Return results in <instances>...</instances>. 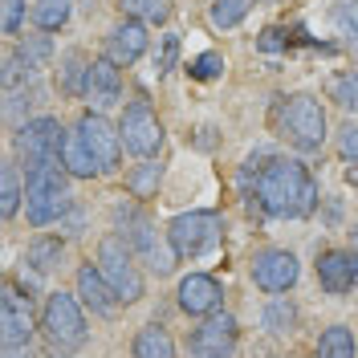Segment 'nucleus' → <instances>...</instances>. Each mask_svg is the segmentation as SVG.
<instances>
[{"instance_id":"nucleus-1","label":"nucleus","mask_w":358,"mask_h":358,"mask_svg":"<svg viewBox=\"0 0 358 358\" xmlns=\"http://www.w3.org/2000/svg\"><path fill=\"white\" fill-rule=\"evenodd\" d=\"M248 176H257V208L281 220H301L317 208V187H313L306 163L297 159H265V167L248 163Z\"/></svg>"},{"instance_id":"nucleus-2","label":"nucleus","mask_w":358,"mask_h":358,"mask_svg":"<svg viewBox=\"0 0 358 358\" xmlns=\"http://www.w3.org/2000/svg\"><path fill=\"white\" fill-rule=\"evenodd\" d=\"M41 334L53 350H78L86 342V317H82L78 297H69V293H49L45 297Z\"/></svg>"},{"instance_id":"nucleus-3","label":"nucleus","mask_w":358,"mask_h":358,"mask_svg":"<svg viewBox=\"0 0 358 358\" xmlns=\"http://www.w3.org/2000/svg\"><path fill=\"white\" fill-rule=\"evenodd\" d=\"M281 131L289 134L293 147L317 151L322 138H326V114H322V102L310 98V94H293L289 102L281 106Z\"/></svg>"},{"instance_id":"nucleus-4","label":"nucleus","mask_w":358,"mask_h":358,"mask_svg":"<svg viewBox=\"0 0 358 358\" xmlns=\"http://www.w3.org/2000/svg\"><path fill=\"white\" fill-rule=\"evenodd\" d=\"M167 236L179 248V257H203L220 245V216L216 212H183L171 220Z\"/></svg>"},{"instance_id":"nucleus-5","label":"nucleus","mask_w":358,"mask_h":358,"mask_svg":"<svg viewBox=\"0 0 358 358\" xmlns=\"http://www.w3.org/2000/svg\"><path fill=\"white\" fill-rule=\"evenodd\" d=\"M98 268L106 273V281L118 289V297H122L127 306L143 297V277H138L131 252H127V245H122L118 236H106V241H102V248H98Z\"/></svg>"},{"instance_id":"nucleus-6","label":"nucleus","mask_w":358,"mask_h":358,"mask_svg":"<svg viewBox=\"0 0 358 358\" xmlns=\"http://www.w3.org/2000/svg\"><path fill=\"white\" fill-rule=\"evenodd\" d=\"M17 147H21L24 163H62V147H66V131L57 118H33L24 122L17 134Z\"/></svg>"},{"instance_id":"nucleus-7","label":"nucleus","mask_w":358,"mask_h":358,"mask_svg":"<svg viewBox=\"0 0 358 358\" xmlns=\"http://www.w3.org/2000/svg\"><path fill=\"white\" fill-rule=\"evenodd\" d=\"M122 143H127L131 155H143V159L159 155V147H163V127H159V118L151 114L147 98H134L131 106H127V114H122Z\"/></svg>"},{"instance_id":"nucleus-8","label":"nucleus","mask_w":358,"mask_h":358,"mask_svg":"<svg viewBox=\"0 0 358 358\" xmlns=\"http://www.w3.org/2000/svg\"><path fill=\"white\" fill-rule=\"evenodd\" d=\"M29 338H33V306L13 285H4V297H0V346L21 350V346H29Z\"/></svg>"},{"instance_id":"nucleus-9","label":"nucleus","mask_w":358,"mask_h":358,"mask_svg":"<svg viewBox=\"0 0 358 358\" xmlns=\"http://www.w3.org/2000/svg\"><path fill=\"white\" fill-rule=\"evenodd\" d=\"M78 134H82V143L90 147V155L98 159L102 171L118 167V155H122V127H110L102 114H82Z\"/></svg>"},{"instance_id":"nucleus-10","label":"nucleus","mask_w":358,"mask_h":358,"mask_svg":"<svg viewBox=\"0 0 358 358\" xmlns=\"http://www.w3.org/2000/svg\"><path fill=\"white\" fill-rule=\"evenodd\" d=\"M127 236H131V245L138 248V257L155 268V273H171V268H176L179 248L171 245V236L163 241L155 228L143 220V216H131V220H127Z\"/></svg>"},{"instance_id":"nucleus-11","label":"nucleus","mask_w":358,"mask_h":358,"mask_svg":"<svg viewBox=\"0 0 358 358\" xmlns=\"http://www.w3.org/2000/svg\"><path fill=\"white\" fill-rule=\"evenodd\" d=\"M252 281L261 285L265 293H285L297 281V257L285 252V248H268L257 257V265H252Z\"/></svg>"},{"instance_id":"nucleus-12","label":"nucleus","mask_w":358,"mask_h":358,"mask_svg":"<svg viewBox=\"0 0 358 358\" xmlns=\"http://www.w3.org/2000/svg\"><path fill=\"white\" fill-rule=\"evenodd\" d=\"M78 297H82L90 310L98 313V317H114V313H118V306H122L118 289L106 281V273H102V268H94V265L78 268Z\"/></svg>"},{"instance_id":"nucleus-13","label":"nucleus","mask_w":358,"mask_h":358,"mask_svg":"<svg viewBox=\"0 0 358 358\" xmlns=\"http://www.w3.org/2000/svg\"><path fill=\"white\" fill-rule=\"evenodd\" d=\"M192 350L203 358H224L236 350V322L228 313H212L200 330L192 334Z\"/></svg>"},{"instance_id":"nucleus-14","label":"nucleus","mask_w":358,"mask_h":358,"mask_svg":"<svg viewBox=\"0 0 358 358\" xmlns=\"http://www.w3.org/2000/svg\"><path fill=\"white\" fill-rule=\"evenodd\" d=\"M317 281L326 293H350L358 285V257L346 248H330L317 257Z\"/></svg>"},{"instance_id":"nucleus-15","label":"nucleus","mask_w":358,"mask_h":358,"mask_svg":"<svg viewBox=\"0 0 358 358\" xmlns=\"http://www.w3.org/2000/svg\"><path fill=\"white\" fill-rule=\"evenodd\" d=\"M220 285H216V277H208V273H192L183 285H179V310L192 313V317H208V313H216L220 306Z\"/></svg>"},{"instance_id":"nucleus-16","label":"nucleus","mask_w":358,"mask_h":358,"mask_svg":"<svg viewBox=\"0 0 358 358\" xmlns=\"http://www.w3.org/2000/svg\"><path fill=\"white\" fill-rule=\"evenodd\" d=\"M86 98L90 106L106 110L122 98V73H118V62L102 57V62H90V78H86Z\"/></svg>"},{"instance_id":"nucleus-17","label":"nucleus","mask_w":358,"mask_h":358,"mask_svg":"<svg viewBox=\"0 0 358 358\" xmlns=\"http://www.w3.org/2000/svg\"><path fill=\"white\" fill-rule=\"evenodd\" d=\"M143 49H147V29L138 24V17H131V21H122L110 33L106 57H110V62H118V66H131V62H138V57H143Z\"/></svg>"},{"instance_id":"nucleus-18","label":"nucleus","mask_w":358,"mask_h":358,"mask_svg":"<svg viewBox=\"0 0 358 358\" xmlns=\"http://www.w3.org/2000/svg\"><path fill=\"white\" fill-rule=\"evenodd\" d=\"M86 78H90V62L82 49H69L66 57H62V69H57V86L62 94H86Z\"/></svg>"},{"instance_id":"nucleus-19","label":"nucleus","mask_w":358,"mask_h":358,"mask_svg":"<svg viewBox=\"0 0 358 358\" xmlns=\"http://www.w3.org/2000/svg\"><path fill=\"white\" fill-rule=\"evenodd\" d=\"M330 21H334V33L346 45V53L358 62V0H338Z\"/></svg>"},{"instance_id":"nucleus-20","label":"nucleus","mask_w":358,"mask_h":358,"mask_svg":"<svg viewBox=\"0 0 358 358\" xmlns=\"http://www.w3.org/2000/svg\"><path fill=\"white\" fill-rule=\"evenodd\" d=\"M62 163H66L69 176H78V179H86V176H94V171H102V167H98V159L90 155V147L82 143V134H78V131L66 134V147H62Z\"/></svg>"},{"instance_id":"nucleus-21","label":"nucleus","mask_w":358,"mask_h":358,"mask_svg":"<svg viewBox=\"0 0 358 358\" xmlns=\"http://www.w3.org/2000/svg\"><path fill=\"white\" fill-rule=\"evenodd\" d=\"M69 208L66 192H29V224H49Z\"/></svg>"},{"instance_id":"nucleus-22","label":"nucleus","mask_w":358,"mask_h":358,"mask_svg":"<svg viewBox=\"0 0 358 358\" xmlns=\"http://www.w3.org/2000/svg\"><path fill=\"white\" fill-rule=\"evenodd\" d=\"M57 261H62V236H41V241H33L29 252H24V265H33L37 273L57 268Z\"/></svg>"},{"instance_id":"nucleus-23","label":"nucleus","mask_w":358,"mask_h":358,"mask_svg":"<svg viewBox=\"0 0 358 358\" xmlns=\"http://www.w3.org/2000/svg\"><path fill=\"white\" fill-rule=\"evenodd\" d=\"M134 355L138 358H171L176 355V342L163 334L159 326H147V330H138V338H134Z\"/></svg>"},{"instance_id":"nucleus-24","label":"nucleus","mask_w":358,"mask_h":358,"mask_svg":"<svg viewBox=\"0 0 358 358\" xmlns=\"http://www.w3.org/2000/svg\"><path fill=\"white\" fill-rule=\"evenodd\" d=\"M118 8L127 17H138V21H151V24H163L171 17V0H118Z\"/></svg>"},{"instance_id":"nucleus-25","label":"nucleus","mask_w":358,"mask_h":358,"mask_svg":"<svg viewBox=\"0 0 358 358\" xmlns=\"http://www.w3.org/2000/svg\"><path fill=\"white\" fill-rule=\"evenodd\" d=\"M326 90H330V102H338L342 110H358V73H355V69L334 73Z\"/></svg>"},{"instance_id":"nucleus-26","label":"nucleus","mask_w":358,"mask_h":358,"mask_svg":"<svg viewBox=\"0 0 358 358\" xmlns=\"http://www.w3.org/2000/svg\"><path fill=\"white\" fill-rule=\"evenodd\" d=\"M33 21L41 24L45 33L62 29V24L69 21V0H37V4H33Z\"/></svg>"},{"instance_id":"nucleus-27","label":"nucleus","mask_w":358,"mask_h":358,"mask_svg":"<svg viewBox=\"0 0 358 358\" xmlns=\"http://www.w3.org/2000/svg\"><path fill=\"white\" fill-rule=\"evenodd\" d=\"M127 187H131L134 200H151L159 192V163H143V167H134L131 179H127Z\"/></svg>"},{"instance_id":"nucleus-28","label":"nucleus","mask_w":358,"mask_h":358,"mask_svg":"<svg viewBox=\"0 0 358 358\" xmlns=\"http://www.w3.org/2000/svg\"><path fill=\"white\" fill-rule=\"evenodd\" d=\"M317 355L350 358L355 355V338H350V330H346V326H330V330L322 334V342H317Z\"/></svg>"},{"instance_id":"nucleus-29","label":"nucleus","mask_w":358,"mask_h":358,"mask_svg":"<svg viewBox=\"0 0 358 358\" xmlns=\"http://www.w3.org/2000/svg\"><path fill=\"white\" fill-rule=\"evenodd\" d=\"M17 208H21V179H17L13 163H4V171H0V212L17 216Z\"/></svg>"},{"instance_id":"nucleus-30","label":"nucleus","mask_w":358,"mask_h":358,"mask_svg":"<svg viewBox=\"0 0 358 358\" xmlns=\"http://www.w3.org/2000/svg\"><path fill=\"white\" fill-rule=\"evenodd\" d=\"M248 4H252V0H216V4H212V24H216V29L241 24L248 17Z\"/></svg>"},{"instance_id":"nucleus-31","label":"nucleus","mask_w":358,"mask_h":358,"mask_svg":"<svg viewBox=\"0 0 358 358\" xmlns=\"http://www.w3.org/2000/svg\"><path fill=\"white\" fill-rule=\"evenodd\" d=\"M17 57H21L24 66H29L33 73H37V69H41L45 62L53 57V45H49V37H24L21 49H17Z\"/></svg>"},{"instance_id":"nucleus-32","label":"nucleus","mask_w":358,"mask_h":358,"mask_svg":"<svg viewBox=\"0 0 358 358\" xmlns=\"http://www.w3.org/2000/svg\"><path fill=\"white\" fill-rule=\"evenodd\" d=\"M293 317H297V313H293L289 301H273L265 310V326L273 334H285V330H293Z\"/></svg>"},{"instance_id":"nucleus-33","label":"nucleus","mask_w":358,"mask_h":358,"mask_svg":"<svg viewBox=\"0 0 358 358\" xmlns=\"http://www.w3.org/2000/svg\"><path fill=\"white\" fill-rule=\"evenodd\" d=\"M220 69H224V57H220V53H200V57L187 66V73H192L196 82H212V78H220Z\"/></svg>"},{"instance_id":"nucleus-34","label":"nucleus","mask_w":358,"mask_h":358,"mask_svg":"<svg viewBox=\"0 0 358 358\" xmlns=\"http://www.w3.org/2000/svg\"><path fill=\"white\" fill-rule=\"evenodd\" d=\"M338 155L350 159V163L358 159V122H346V127H342V138H338Z\"/></svg>"},{"instance_id":"nucleus-35","label":"nucleus","mask_w":358,"mask_h":358,"mask_svg":"<svg viewBox=\"0 0 358 358\" xmlns=\"http://www.w3.org/2000/svg\"><path fill=\"white\" fill-rule=\"evenodd\" d=\"M21 17H24V0H4V21H0V29L4 33H17L21 29Z\"/></svg>"},{"instance_id":"nucleus-36","label":"nucleus","mask_w":358,"mask_h":358,"mask_svg":"<svg viewBox=\"0 0 358 358\" xmlns=\"http://www.w3.org/2000/svg\"><path fill=\"white\" fill-rule=\"evenodd\" d=\"M176 53H179V37H167L163 41V57H159V73H167V69L176 66Z\"/></svg>"},{"instance_id":"nucleus-37","label":"nucleus","mask_w":358,"mask_h":358,"mask_svg":"<svg viewBox=\"0 0 358 358\" xmlns=\"http://www.w3.org/2000/svg\"><path fill=\"white\" fill-rule=\"evenodd\" d=\"M346 179H350V183L358 187V167H350V171H346Z\"/></svg>"}]
</instances>
